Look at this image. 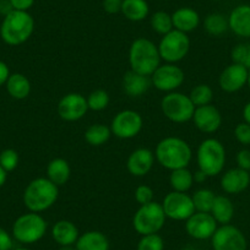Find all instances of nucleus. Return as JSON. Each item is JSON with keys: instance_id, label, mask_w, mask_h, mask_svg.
<instances>
[{"instance_id": "39", "label": "nucleus", "mask_w": 250, "mask_h": 250, "mask_svg": "<svg viewBox=\"0 0 250 250\" xmlns=\"http://www.w3.org/2000/svg\"><path fill=\"white\" fill-rule=\"evenodd\" d=\"M153 196H155V193H153L152 188L145 184L139 185L135 189V193H134V198L140 206L152 203Z\"/></svg>"}, {"instance_id": "31", "label": "nucleus", "mask_w": 250, "mask_h": 250, "mask_svg": "<svg viewBox=\"0 0 250 250\" xmlns=\"http://www.w3.org/2000/svg\"><path fill=\"white\" fill-rule=\"evenodd\" d=\"M204 27H205L206 32L208 35L213 36V37H220V36L225 35L228 30V18L218 13H212L208 15L204 20Z\"/></svg>"}, {"instance_id": "24", "label": "nucleus", "mask_w": 250, "mask_h": 250, "mask_svg": "<svg viewBox=\"0 0 250 250\" xmlns=\"http://www.w3.org/2000/svg\"><path fill=\"white\" fill-rule=\"evenodd\" d=\"M71 175L70 165L64 158H53L47 166V178L57 187H62L69 182Z\"/></svg>"}, {"instance_id": "10", "label": "nucleus", "mask_w": 250, "mask_h": 250, "mask_svg": "<svg viewBox=\"0 0 250 250\" xmlns=\"http://www.w3.org/2000/svg\"><path fill=\"white\" fill-rule=\"evenodd\" d=\"M144 126V119L140 113L133 109L120 110L114 115L110 123L112 135L118 139L129 140L140 134Z\"/></svg>"}, {"instance_id": "53", "label": "nucleus", "mask_w": 250, "mask_h": 250, "mask_svg": "<svg viewBox=\"0 0 250 250\" xmlns=\"http://www.w3.org/2000/svg\"><path fill=\"white\" fill-rule=\"evenodd\" d=\"M13 250H31V249H27V248H16V249H13Z\"/></svg>"}, {"instance_id": "13", "label": "nucleus", "mask_w": 250, "mask_h": 250, "mask_svg": "<svg viewBox=\"0 0 250 250\" xmlns=\"http://www.w3.org/2000/svg\"><path fill=\"white\" fill-rule=\"evenodd\" d=\"M213 250H247L248 242L244 233L235 226L222 225L211 237Z\"/></svg>"}, {"instance_id": "15", "label": "nucleus", "mask_w": 250, "mask_h": 250, "mask_svg": "<svg viewBox=\"0 0 250 250\" xmlns=\"http://www.w3.org/2000/svg\"><path fill=\"white\" fill-rule=\"evenodd\" d=\"M218 223L208 212H195L185 221V230L188 235L196 240L211 239L216 232Z\"/></svg>"}, {"instance_id": "50", "label": "nucleus", "mask_w": 250, "mask_h": 250, "mask_svg": "<svg viewBox=\"0 0 250 250\" xmlns=\"http://www.w3.org/2000/svg\"><path fill=\"white\" fill-rule=\"evenodd\" d=\"M59 250H76L74 245H66V247H60Z\"/></svg>"}, {"instance_id": "23", "label": "nucleus", "mask_w": 250, "mask_h": 250, "mask_svg": "<svg viewBox=\"0 0 250 250\" xmlns=\"http://www.w3.org/2000/svg\"><path fill=\"white\" fill-rule=\"evenodd\" d=\"M52 237L60 247H66V245H75L80 234L75 223L68 220H60L53 226Z\"/></svg>"}, {"instance_id": "38", "label": "nucleus", "mask_w": 250, "mask_h": 250, "mask_svg": "<svg viewBox=\"0 0 250 250\" xmlns=\"http://www.w3.org/2000/svg\"><path fill=\"white\" fill-rule=\"evenodd\" d=\"M20 157H19L18 151L14 148H5L0 152V166L6 170V172H13L18 168Z\"/></svg>"}, {"instance_id": "8", "label": "nucleus", "mask_w": 250, "mask_h": 250, "mask_svg": "<svg viewBox=\"0 0 250 250\" xmlns=\"http://www.w3.org/2000/svg\"><path fill=\"white\" fill-rule=\"evenodd\" d=\"M195 105L189 95L182 92H169L161 101V109L168 120L177 124H183L193 119Z\"/></svg>"}, {"instance_id": "45", "label": "nucleus", "mask_w": 250, "mask_h": 250, "mask_svg": "<svg viewBox=\"0 0 250 250\" xmlns=\"http://www.w3.org/2000/svg\"><path fill=\"white\" fill-rule=\"evenodd\" d=\"M9 76H10V69H9L8 64L4 62L3 60H0V87L5 85Z\"/></svg>"}, {"instance_id": "54", "label": "nucleus", "mask_w": 250, "mask_h": 250, "mask_svg": "<svg viewBox=\"0 0 250 250\" xmlns=\"http://www.w3.org/2000/svg\"><path fill=\"white\" fill-rule=\"evenodd\" d=\"M213 1H218V0H213Z\"/></svg>"}, {"instance_id": "41", "label": "nucleus", "mask_w": 250, "mask_h": 250, "mask_svg": "<svg viewBox=\"0 0 250 250\" xmlns=\"http://www.w3.org/2000/svg\"><path fill=\"white\" fill-rule=\"evenodd\" d=\"M235 162H237L238 168H242V169L250 172V150L249 148H243V150L238 151L237 156H235Z\"/></svg>"}, {"instance_id": "21", "label": "nucleus", "mask_w": 250, "mask_h": 250, "mask_svg": "<svg viewBox=\"0 0 250 250\" xmlns=\"http://www.w3.org/2000/svg\"><path fill=\"white\" fill-rule=\"evenodd\" d=\"M123 90L129 97L138 98L145 95L150 87L152 86L151 83V79L148 76L141 75V74L135 73L133 70H129L128 73H125L124 78H123Z\"/></svg>"}, {"instance_id": "37", "label": "nucleus", "mask_w": 250, "mask_h": 250, "mask_svg": "<svg viewBox=\"0 0 250 250\" xmlns=\"http://www.w3.org/2000/svg\"><path fill=\"white\" fill-rule=\"evenodd\" d=\"M138 250H165V240L158 233L141 235L138 243Z\"/></svg>"}, {"instance_id": "17", "label": "nucleus", "mask_w": 250, "mask_h": 250, "mask_svg": "<svg viewBox=\"0 0 250 250\" xmlns=\"http://www.w3.org/2000/svg\"><path fill=\"white\" fill-rule=\"evenodd\" d=\"M191 120L194 122L196 129L200 130L201 133L213 134L222 125V114L215 105H201V107L195 108Z\"/></svg>"}, {"instance_id": "33", "label": "nucleus", "mask_w": 250, "mask_h": 250, "mask_svg": "<svg viewBox=\"0 0 250 250\" xmlns=\"http://www.w3.org/2000/svg\"><path fill=\"white\" fill-rule=\"evenodd\" d=\"M150 23L152 30L161 36L167 35L168 32L174 30V27H173L172 15L162 10L156 11L155 14H152Z\"/></svg>"}, {"instance_id": "36", "label": "nucleus", "mask_w": 250, "mask_h": 250, "mask_svg": "<svg viewBox=\"0 0 250 250\" xmlns=\"http://www.w3.org/2000/svg\"><path fill=\"white\" fill-rule=\"evenodd\" d=\"M232 62L235 64L244 65L245 68L250 69V44L248 43H239L234 45L230 52Z\"/></svg>"}, {"instance_id": "5", "label": "nucleus", "mask_w": 250, "mask_h": 250, "mask_svg": "<svg viewBox=\"0 0 250 250\" xmlns=\"http://www.w3.org/2000/svg\"><path fill=\"white\" fill-rule=\"evenodd\" d=\"M226 148L220 140L213 138L205 139L196 151V162L199 169L208 178L221 174L226 166Z\"/></svg>"}, {"instance_id": "35", "label": "nucleus", "mask_w": 250, "mask_h": 250, "mask_svg": "<svg viewBox=\"0 0 250 250\" xmlns=\"http://www.w3.org/2000/svg\"><path fill=\"white\" fill-rule=\"evenodd\" d=\"M87 105L88 109L93 112H101L108 107L110 102L109 95L104 90H95L87 96Z\"/></svg>"}, {"instance_id": "11", "label": "nucleus", "mask_w": 250, "mask_h": 250, "mask_svg": "<svg viewBox=\"0 0 250 250\" xmlns=\"http://www.w3.org/2000/svg\"><path fill=\"white\" fill-rule=\"evenodd\" d=\"M150 79L151 83L152 86H155V88L162 91V92L169 93L177 91L184 83L185 74L183 69L177 64L166 62V64H161L156 69Z\"/></svg>"}, {"instance_id": "46", "label": "nucleus", "mask_w": 250, "mask_h": 250, "mask_svg": "<svg viewBox=\"0 0 250 250\" xmlns=\"http://www.w3.org/2000/svg\"><path fill=\"white\" fill-rule=\"evenodd\" d=\"M13 10L14 9L13 6H11L10 0H0V15L6 16Z\"/></svg>"}, {"instance_id": "14", "label": "nucleus", "mask_w": 250, "mask_h": 250, "mask_svg": "<svg viewBox=\"0 0 250 250\" xmlns=\"http://www.w3.org/2000/svg\"><path fill=\"white\" fill-rule=\"evenodd\" d=\"M57 112L58 115L65 122H78L88 112L87 100L81 93H68L60 98L57 105Z\"/></svg>"}, {"instance_id": "28", "label": "nucleus", "mask_w": 250, "mask_h": 250, "mask_svg": "<svg viewBox=\"0 0 250 250\" xmlns=\"http://www.w3.org/2000/svg\"><path fill=\"white\" fill-rule=\"evenodd\" d=\"M150 6L146 0H123L122 14L133 22H140L148 16Z\"/></svg>"}, {"instance_id": "9", "label": "nucleus", "mask_w": 250, "mask_h": 250, "mask_svg": "<svg viewBox=\"0 0 250 250\" xmlns=\"http://www.w3.org/2000/svg\"><path fill=\"white\" fill-rule=\"evenodd\" d=\"M158 52L161 59L166 62L177 64L184 59L190 49V40L188 33L180 32L178 30H172L167 35L162 36L158 43Z\"/></svg>"}, {"instance_id": "16", "label": "nucleus", "mask_w": 250, "mask_h": 250, "mask_svg": "<svg viewBox=\"0 0 250 250\" xmlns=\"http://www.w3.org/2000/svg\"><path fill=\"white\" fill-rule=\"evenodd\" d=\"M248 75H249V69L240 64L232 62L221 73L218 78V85L225 92L235 93L247 86Z\"/></svg>"}, {"instance_id": "6", "label": "nucleus", "mask_w": 250, "mask_h": 250, "mask_svg": "<svg viewBox=\"0 0 250 250\" xmlns=\"http://www.w3.org/2000/svg\"><path fill=\"white\" fill-rule=\"evenodd\" d=\"M47 228V221L40 213H23L14 222L13 237L22 244H35L44 237Z\"/></svg>"}, {"instance_id": "4", "label": "nucleus", "mask_w": 250, "mask_h": 250, "mask_svg": "<svg viewBox=\"0 0 250 250\" xmlns=\"http://www.w3.org/2000/svg\"><path fill=\"white\" fill-rule=\"evenodd\" d=\"M161 55L158 47L147 38H136L129 49L130 70L150 78L161 65Z\"/></svg>"}, {"instance_id": "40", "label": "nucleus", "mask_w": 250, "mask_h": 250, "mask_svg": "<svg viewBox=\"0 0 250 250\" xmlns=\"http://www.w3.org/2000/svg\"><path fill=\"white\" fill-rule=\"evenodd\" d=\"M234 138L239 144L244 146L250 145V124L243 122L237 124L234 128Z\"/></svg>"}, {"instance_id": "48", "label": "nucleus", "mask_w": 250, "mask_h": 250, "mask_svg": "<svg viewBox=\"0 0 250 250\" xmlns=\"http://www.w3.org/2000/svg\"><path fill=\"white\" fill-rule=\"evenodd\" d=\"M243 119L245 123L250 124V101L243 108Z\"/></svg>"}, {"instance_id": "7", "label": "nucleus", "mask_w": 250, "mask_h": 250, "mask_svg": "<svg viewBox=\"0 0 250 250\" xmlns=\"http://www.w3.org/2000/svg\"><path fill=\"white\" fill-rule=\"evenodd\" d=\"M166 213L161 204L152 201L146 205H141L133 217L134 229L140 235L155 234L165 226Z\"/></svg>"}, {"instance_id": "12", "label": "nucleus", "mask_w": 250, "mask_h": 250, "mask_svg": "<svg viewBox=\"0 0 250 250\" xmlns=\"http://www.w3.org/2000/svg\"><path fill=\"white\" fill-rule=\"evenodd\" d=\"M161 205L165 211L166 217L174 221H187L195 212L193 199L187 193L172 190L165 196Z\"/></svg>"}, {"instance_id": "47", "label": "nucleus", "mask_w": 250, "mask_h": 250, "mask_svg": "<svg viewBox=\"0 0 250 250\" xmlns=\"http://www.w3.org/2000/svg\"><path fill=\"white\" fill-rule=\"evenodd\" d=\"M193 174H194V183H204L208 178V175L200 169H198L195 173H193Z\"/></svg>"}, {"instance_id": "49", "label": "nucleus", "mask_w": 250, "mask_h": 250, "mask_svg": "<svg viewBox=\"0 0 250 250\" xmlns=\"http://www.w3.org/2000/svg\"><path fill=\"white\" fill-rule=\"evenodd\" d=\"M6 179H8V172H6L1 166H0V188L5 184Z\"/></svg>"}, {"instance_id": "44", "label": "nucleus", "mask_w": 250, "mask_h": 250, "mask_svg": "<svg viewBox=\"0 0 250 250\" xmlns=\"http://www.w3.org/2000/svg\"><path fill=\"white\" fill-rule=\"evenodd\" d=\"M14 10L28 11L35 4V0H10Z\"/></svg>"}, {"instance_id": "32", "label": "nucleus", "mask_w": 250, "mask_h": 250, "mask_svg": "<svg viewBox=\"0 0 250 250\" xmlns=\"http://www.w3.org/2000/svg\"><path fill=\"white\" fill-rule=\"evenodd\" d=\"M216 194L213 193L210 189H206V188H203V189H199L195 193L191 195V199H193L194 208H195V211L198 212H211V208H212L213 201H215Z\"/></svg>"}, {"instance_id": "51", "label": "nucleus", "mask_w": 250, "mask_h": 250, "mask_svg": "<svg viewBox=\"0 0 250 250\" xmlns=\"http://www.w3.org/2000/svg\"><path fill=\"white\" fill-rule=\"evenodd\" d=\"M182 250H198V249H196L195 247H193V245H187V247L183 248Z\"/></svg>"}, {"instance_id": "3", "label": "nucleus", "mask_w": 250, "mask_h": 250, "mask_svg": "<svg viewBox=\"0 0 250 250\" xmlns=\"http://www.w3.org/2000/svg\"><path fill=\"white\" fill-rule=\"evenodd\" d=\"M35 31V19L28 11L13 10L4 16L0 37L6 44L20 45L27 42Z\"/></svg>"}, {"instance_id": "34", "label": "nucleus", "mask_w": 250, "mask_h": 250, "mask_svg": "<svg viewBox=\"0 0 250 250\" xmlns=\"http://www.w3.org/2000/svg\"><path fill=\"white\" fill-rule=\"evenodd\" d=\"M191 102L195 107H201V105L211 104L213 100V90L208 83H200L196 85L189 93Z\"/></svg>"}, {"instance_id": "30", "label": "nucleus", "mask_w": 250, "mask_h": 250, "mask_svg": "<svg viewBox=\"0 0 250 250\" xmlns=\"http://www.w3.org/2000/svg\"><path fill=\"white\" fill-rule=\"evenodd\" d=\"M112 136V130L110 126H107L104 124H97L91 125L90 128L86 129L85 131V140L88 145L91 146H102L107 143Z\"/></svg>"}, {"instance_id": "1", "label": "nucleus", "mask_w": 250, "mask_h": 250, "mask_svg": "<svg viewBox=\"0 0 250 250\" xmlns=\"http://www.w3.org/2000/svg\"><path fill=\"white\" fill-rule=\"evenodd\" d=\"M155 158L163 168L168 170L188 168L193 158V150L183 139L167 136L156 146Z\"/></svg>"}, {"instance_id": "2", "label": "nucleus", "mask_w": 250, "mask_h": 250, "mask_svg": "<svg viewBox=\"0 0 250 250\" xmlns=\"http://www.w3.org/2000/svg\"><path fill=\"white\" fill-rule=\"evenodd\" d=\"M59 198V187L47 177L31 180L23 191V204L30 212H44L49 210Z\"/></svg>"}, {"instance_id": "52", "label": "nucleus", "mask_w": 250, "mask_h": 250, "mask_svg": "<svg viewBox=\"0 0 250 250\" xmlns=\"http://www.w3.org/2000/svg\"><path fill=\"white\" fill-rule=\"evenodd\" d=\"M248 87H249V90H250V69H249V75H248Z\"/></svg>"}, {"instance_id": "43", "label": "nucleus", "mask_w": 250, "mask_h": 250, "mask_svg": "<svg viewBox=\"0 0 250 250\" xmlns=\"http://www.w3.org/2000/svg\"><path fill=\"white\" fill-rule=\"evenodd\" d=\"M122 5L123 0H103L102 3V6L105 13L110 14V15L122 13Z\"/></svg>"}, {"instance_id": "25", "label": "nucleus", "mask_w": 250, "mask_h": 250, "mask_svg": "<svg viewBox=\"0 0 250 250\" xmlns=\"http://www.w3.org/2000/svg\"><path fill=\"white\" fill-rule=\"evenodd\" d=\"M109 240L100 230H88L79 237L76 250H109Z\"/></svg>"}, {"instance_id": "20", "label": "nucleus", "mask_w": 250, "mask_h": 250, "mask_svg": "<svg viewBox=\"0 0 250 250\" xmlns=\"http://www.w3.org/2000/svg\"><path fill=\"white\" fill-rule=\"evenodd\" d=\"M228 26L238 37L250 38V5L235 6L228 16Z\"/></svg>"}, {"instance_id": "29", "label": "nucleus", "mask_w": 250, "mask_h": 250, "mask_svg": "<svg viewBox=\"0 0 250 250\" xmlns=\"http://www.w3.org/2000/svg\"><path fill=\"white\" fill-rule=\"evenodd\" d=\"M169 185L173 191L179 193H188L194 185V174L188 168H179V169L170 170Z\"/></svg>"}, {"instance_id": "26", "label": "nucleus", "mask_w": 250, "mask_h": 250, "mask_svg": "<svg viewBox=\"0 0 250 250\" xmlns=\"http://www.w3.org/2000/svg\"><path fill=\"white\" fill-rule=\"evenodd\" d=\"M210 213L218 225H229L234 217V205L228 196L216 195Z\"/></svg>"}, {"instance_id": "27", "label": "nucleus", "mask_w": 250, "mask_h": 250, "mask_svg": "<svg viewBox=\"0 0 250 250\" xmlns=\"http://www.w3.org/2000/svg\"><path fill=\"white\" fill-rule=\"evenodd\" d=\"M5 86L9 95H10L14 100L19 101L27 98L31 93V88H32L30 80H28L23 74L20 73L10 74Z\"/></svg>"}, {"instance_id": "22", "label": "nucleus", "mask_w": 250, "mask_h": 250, "mask_svg": "<svg viewBox=\"0 0 250 250\" xmlns=\"http://www.w3.org/2000/svg\"><path fill=\"white\" fill-rule=\"evenodd\" d=\"M172 21L174 30L189 33L195 31L200 25V15L191 8H179L172 14Z\"/></svg>"}, {"instance_id": "18", "label": "nucleus", "mask_w": 250, "mask_h": 250, "mask_svg": "<svg viewBox=\"0 0 250 250\" xmlns=\"http://www.w3.org/2000/svg\"><path fill=\"white\" fill-rule=\"evenodd\" d=\"M250 185V172L242 168H230L221 177V188L226 194L237 195L243 193Z\"/></svg>"}, {"instance_id": "19", "label": "nucleus", "mask_w": 250, "mask_h": 250, "mask_svg": "<svg viewBox=\"0 0 250 250\" xmlns=\"http://www.w3.org/2000/svg\"><path fill=\"white\" fill-rule=\"evenodd\" d=\"M155 153L145 147L136 148L126 161V169L134 177H145L155 165Z\"/></svg>"}, {"instance_id": "42", "label": "nucleus", "mask_w": 250, "mask_h": 250, "mask_svg": "<svg viewBox=\"0 0 250 250\" xmlns=\"http://www.w3.org/2000/svg\"><path fill=\"white\" fill-rule=\"evenodd\" d=\"M14 237L6 229L0 227V250H13L14 249Z\"/></svg>"}]
</instances>
